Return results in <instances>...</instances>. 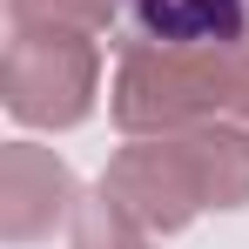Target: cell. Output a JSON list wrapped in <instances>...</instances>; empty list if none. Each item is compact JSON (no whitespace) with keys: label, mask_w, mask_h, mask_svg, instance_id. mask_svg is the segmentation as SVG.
<instances>
[{"label":"cell","mask_w":249,"mask_h":249,"mask_svg":"<svg viewBox=\"0 0 249 249\" xmlns=\"http://www.w3.org/2000/svg\"><path fill=\"white\" fill-rule=\"evenodd\" d=\"M108 115L122 135H189L202 122H249V34L215 47L122 41Z\"/></svg>","instance_id":"obj_1"},{"label":"cell","mask_w":249,"mask_h":249,"mask_svg":"<svg viewBox=\"0 0 249 249\" xmlns=\"http://www.w3.org/2000/svg\"><path fill=\"white\" fill-rule=\"evenodd\" d=\"M101 94V41L94 34H34L14 27L0 54V101L20 128H81Z\"/></svg>","instance_id":"obj_2"},{"label":"cell","mask_w":249,"mask_h":249,"mask_svg":"<svg viewBox=\"0 0 249 249\" xmlns=\"http://www.w3.org/2000/svg\"><path fill=\"white\" fill-rule=\"evenodd\" d=\"M94 189L122 215H135L148 236H182L196 215L215 209L196 135H128V148L108 155Z\"/></svg>","instance_id":"obj_3"},{"label":"cell","mask_w":249,"mask_h":249,"mask_svg":"<svg viewBox=\"0 0 249 249\" xmlns=\"http://www.w3.org/2000/svg\"><path fill=\"white\" fill-rule=\"evenodd\" d=\"M81 209V182L41 142H7L0 148V236L14 249L47 243L61 222H74Z\"/></svg>","instance_id":"obj_4"},{"label":"cell","mask_w":249,"mask_h":249,"mask_svg":"<svg viewBox=\"0 0 249 249\" xmlns=\"http://www.w3.org/2000/svg\"><path fill=\"white\" fill-rule=\"evenodd\" d=\"M128 20L142 41L215 47V41L249 34V0H128Z\"/></svg>","instance_id":"obj_5"},{"label":"cell","mask_w":249,"mask_h":249,"mask_svg":"<svg viewBox=\"0 0 249 249\" xmlns=\"http://www.w3.org/2000/svg\"><path fill=\"white\" fill-rule=\"evenodd\" d=\"M128 0H7V20L14 27H34V34H108L115 14Z\"/></svg>","instance_id":"obj_6"},{"label":"cell","mask_w":249,"mask_h":249,"mask_svg":"<svg viewBox=\"0 0 249 249\" xmlns=\"http://www.w3.org/2000/svg\"><path fill=\"white\" fill-rule=\"evenodd\" d=\"M68 249H155V236L94 189V196H81V209H74V243Z\"/></svg>","instance_id":"obj_7"}]
</instances>
